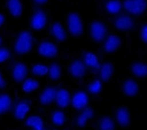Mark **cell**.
Listing matches in <instances>:
<instances>
[{"instance_id": "cell-1", "label": "cell", "mask_w": 147, "mask_h": 130, "mask_svg": "<svg viewBox=\"0 0 147 130\" xmlns=\"http://www.w3.org/2000/svg\"><path fill=\"white\" fill-rule=\"evenodd\" d=\"M34 45V39L31 32L23 30V31L19 32L17 35V39L13 44V51L17 55L24 56L32 50Z\"/></svg>"}, {"instance_id": "cell-2", "label": "cell", "mask_w": 147, "mask_h": 130, "mask_svg": "<svg viewBox=\"0 0 147 130\" xmlns=\"http://www.w3.org/2000/svg\"><path fill=\"white\" fill-rule=\"evenodd\" d=\"M66 24H67V31L73 37H80L84 31L83 20L79 13L73 12V13L68 14Z\"/></svg>"}, {"instance_id": "cell-3", "label": "cell", "mask_w": 147, "mask_h": 130, "mask_svg": "<svg viewBox=\"0 0 147 130\" xmlns=\"http://www.w3.org/2000/svg\"><path fill=\"white\" fill-rule=\"evenodd\" d=\"M122 8L131 16H141L147 7L146 0H123Z\"/></svg>"}, {"instance_id": "cell-4", "label": "cell", "mask_w": 147, "mask_h": 130, "mask_svg": "<svg viewBox=\"0 0 147 130\" xmlns=\"http://www.w3.org/2000/svg\"><path fill=\"white\" fill-rule=\"evenodd\" d=\"M108 29L106 24L102 21H93L89 26V35L95 43H102L106 39Z\"/></svg>"}, {"instance_id": "cell-5", "label": "cell", "mask_w": 147, "mask_h": 130, "mask_svg": "<svg viewBox=\"0 0 147 130\" xmlns=\"http://www.w3.org/2000/svg\"><path fill=\"white\" fill-rule=\"evenodd\" d=\"M68 74L71 78L76 80H81L86 77L88 74V69L84 65V63L82 61V59H74L71 63L68 65L67 68Z\"/></svg>"}, {"instance_id": "cell-6", "label": "cell", "mask_w": 147, "mask_h": 130, "mask_svg": "<svg viewBox=\"0 0 147 130\" xmlns=\"http://www.w3.org/2000/svg\"><path fill=\"white\" fill-rule=\"evenodd\" d=\"M59 49L56 44L50 41H44L40 42L37 46V53L42 57L45 59H55L58 55Z\"/></svg>"}, {"instance_id": "cell-7", "label": "cell", "mask_w": 147, "mask_h": 130, "mask_svg": "<svg viewBox=\"0 0 147 130\" xmlns=\"http://www.w3.org/2000/svg\"><path fill=\"white\" fill-rule=\"evenodd\" d=\"M114 27H115L118 31H121V32L131 31V30H133L135 28V21L131 16L122 14V15H119V16L115 19V21H114Z\"/></svg>"}, {"instance_id": "cell-8", "label": "cell", "mask_w": 147, "mask_h": 130, "mask_svg": "<svg viewBox=\"0 0 147 130\" xmlns=\"http://www.w3.org/2000/svg\"><path fill=\"white\" fill-rule=\"evenodd\" d=\"M28 67L24 63H16L11 67V76L16 83H22L28 77Z\"/></svg>"}, {"instance_id": "cell-9", "label": "cell", "mask_w": 147, "mask_h": 130, "mask_svg": "<svg viewBox=\"0 0 147 130\" xmlns=\"http://www.w3.org/2000/svg\"><path fill=\"white\" fill-rule=\"evenodd\" d=\"M122 45V40L120 37L117 35H109L106 37L104 40V44H102V50L105 51L106 53L111 54L119 50Z\"/></svg>"}, {"instance_id": "cell-10", "label": "cell", "mask_w": 147, "mask_h": 130, "mask_svg": "<svg viewBox=\"0 0 147 130\" xmlns=\"http://www.w3.org/2000/svg\"><path fill=\"white\" fill-rule=\"evenodd\" d=\"M71 104L76 110H82L89 105V96L84 91H77L71 96Z\"/></svg>"}, {"instance_id": "cell-11", "label": "cell", "mask_w": 147, "mask_h": 130, "mask_svg": "<svg viewBox=\"0 0 147 130\" xmlns=\"http://www.w3.org/2000/svg\"><path fill=\"white\" fill-rule=\"evenodd\" d=\"M48 24V16L45 12L42 11H35L32 14L30 18V26L32 29L40 31L42 30L47 26Z\"/></svg>"}, {"instance_id": "cell-12", "label": "cell", "mask_w": 147, "mask_h": 130, "mask_svg": "<svg viewBox=\"0 0 147 130\" xmlns=\"http://www.w3.org/2000/svg\"><path fill=\"white\" fill-rule=\"evenodd\" d=\"M56 92H57V88L53 85H49V86H46L45 88H42V92L38 95L40 103L44 106H48V105L53 104L55 102Z\"/></svg>"}, {"instance_id": "cell-13", "label": "cell", "mask_w": 147, "mask_h": 130, "mask_svg": "<svg viewBox=\"0 0 147 130\" xmlns=\"http://www.w3.org/2000/svg\"><path fill=\"white\" fill-rule=\"evenodd\" d=\"M114 71H115L114 65L112 63H110V61H106V63L100 65V69L97 70V72H98V79L104 83L110 82L114 75Z\"/></svg>"}, {"instance_id": "cell-14", "label": "cell", "mask_w": 147, "mask_h": 130, "mask_svg": "<svg viewBox=\"0 0 147 130\" xmlns=\"http://www.w3.org/2000/svg\"><path fill=\"white\" fill-rule=\"evenodd\" d=\"M139 90H140L139 83L137 82V80L131 79V78L125 79L122 82V85H121L122 94L124 96H126V97H129V98L136 97L139 94Z\"/></svg>"}, {"instance_id": "cell-15", "label": "cell", "mask_w": 147, "mask_h": 130, "mask_svg": "<svg viewBox=\"0 0 147 130\" xmlns=\"http://www.w3.org/2000/svg\"><path fill=\"white\" fill-rule=\"evenodd\" d=\"M115 120L116 123L122 128L127 127L131 124V117L129 108L125 106H120L115 110Z\"/></svg>"}, {"instance_id": "cell-16", "label": "cell", "mask_w": 147, "mask_h": 130, "mask_svg": "<svg viewBox=\"0 0 147 130\" xmlns=\"http://www.w3.org/2000/svg\"><path fill=\"white\" fill-rule=\"evenodd\" d=\"M71 93L66 88H57L55 97V104L60 109H64L71 105Z\"/></svg>"}, {"instance_id": "cell-17", "label": "cell", "mask_w": 147, "mask_h": 130, "mask_svg": "<svg viewBox=\"0 0 147 130\" xmlns=\"http://www.w3.org/2000/svg\"><path fill=\"white\" fill-rule=\"evenodd\" d=\"M80 112H81L77 116L75 124H76L77 128H84L87 125V123L94 118V110L91 107L87 106Z\"/></svg>"}, {"instance_id": "cell-18", "label": "cell", "mask_w": 147, "mask_h": 130, "mask_svg": "<svg viewBox=\"0 0 147 130\" xmlns=\"http://www.w3.org/2000/svg\"><path fill=\"white\" fill-rule=\"evenodd\" d=\"M50 33L57 42H64L67 39V32L60 22H53L51 24Z\"/></svg>"}, {"instance_id": "cell-19", "label": "cell", "mask_w": 147, "mask_h": 130, "mask_svg": "<svg viewBox=\"0 0 147 130\" xmlns=\"http://www.w3.org/2000/svg\"><path fill=\"white\" fill-rule=\"evenodd\" d=\"M30 109H31V106L27 101H20L16 104V106L13 108V117L18 121H23L26 119Z\"/></svg>"}, {"instance_id": "cell-20", "label": "cell", "mask_w": 147, "mask_h": 130, "mask_svg": "<svg viewBox=\"0 0 147 130\" xmlns=\"http://www.w3.org/2000/svg\"><path fill=\"white\" fill-rule=\"evenodd\" d=\"M82 61L84 63L86 68L91 71H97L100 69V63L98 56L93 52H85L82 56Z\"/></svg>"}, {"instance_id": "cell-21", "label": "cell", "mask_w": 147, "mask_h": 130, "mask_svg": "<svg viewBox=\"0 0 147 130\" xmlns=\"http://www.w3.org/2000/svg\"><path fill=\"white\" fill-rule=\"evenodd\" d=\"M131 72L138 79H144L147 77V65L143 61H135L131 66Z\"/></svg>"}, {"instance_id": "cell-22", "label": "cell", "mask_w": 147, "mask_h": 130, "mask_svg": "<svg viewBox=\"0 0 147 130\" xmlns=\"http://www.w3.org/2000/svg\"><path fill=\"white\" fill-rule=\"evenodd\" d=\"M13 108V98L7 93L0 94V117L8 114Z\"/></svg>"}, {"instance_id": "cell-23", "label": "cell", "mask_w": 147, "mask_h": 130, "mask_svg": "<svg viewBox=\"0 0 147 130\" xmlns=\"http://www.w3.org/2000/svg\"><path fill=\"white\" fill-rule=\"evenodd\" d=\"M8 13L11 17L18 18L21 17L23 14V4L21 0H7L6 1Z\"/></svg>"}, {"instance_id": "cell-24", "label": "cell", "mask_w": 147, "mask_h": 130, "mask_svg": "<svg viewBox=\"0 0 147 130\" xmlns=\"http://www.w3.org/2000/svg\"><path fill=\"white\" fill-rule=\"evenodd\" d=\"M96 127L98 130H115V121L109 116H104L98 119L96 123Z\"/></svg>"}, {"instance_id": "cell-25", "label": "cell", "mask_w": 147, "mask_h": 130, "mask_svg": "<svg viewBox=\"0 0 147 130\" xmlns=\"http://www.w3.org/2000/svg\"><path fill=\"white\" fill-rule=\"evenodd\" d=\"M40 88V81L32 77H27L22 82V91L26 94H31Z\"/></svg>"}, {"instance_id": "cell-26", "label": "cell", "mask_w": 147, "mask_h": 130, "mask_svg": "<svg viewBox=\"0 0 147 130\" xmlns=\"http://www.w3.org/2000/svg\"><path fill=\"white\" fill-rule=\"evenodd\" d=\"M25 124L31 130H40L45 127V122L40 116H30L26 119Z\"/></svg>"}, {"instance_id": "cell-27", "label": "cell", "mask_w": 147, "mask_h": 130, "mask_svg": "<svg viewBox=\"0 0 147 130\" xmlns=\"http://www.w3.org/2000/svg\"><path fill=\"white\" fill-rule=\"evenodd\" d=\"M105 10L110 15H118L122 10V3L120 0H107L105 3Z\"/></svg>"}, {"instance_id": "cell-28", "label": "cell", "mask_w": 147, "mask_h": 130, "mask_svg": "<svg viewBox=\"0 0 147 130\" xmlns=\"http://www.w3.org/2000/svg\"><path fill=\"white\" fill-rule=\"evenodd\" d=\"M48 75L52 81H58L62 75V68L58 63H53L48 67Z\"/></svg>"}, {"instance_id": "cell-29", "label": "cell", "mask_w": 147, "mask_h": 130, "mask_svg": "<svg viewBox=\"0 0 147 130\" xmlns=\"http://www.w3.org/2000/svg\"><path fill=\"white\" fill-rule=\"evenodd\" d=\"M66 122V116L65 114L60 110V109H57V110H54L51 114V123H52L54 126L56 127H61L65 124Z\"/></svg>"}, {"instance_id": "cell-30", "label": "cell", "mask_w": 147, "mask_h": 130, "mask_svg": "<svg viewBox=\"0 0 147 130\" xmlns=\"http://www.w3.org/2000/svg\"><path fill=\"white\" fill-rule=\"evenodd\" d=\"M102 90V82L98 78L93 79L87 86V92L91 95H98Z\"/></svg>"}, {"instance_id": "cell-31", "label": "cell", "mask_w": 147, "mask_h": 130, "mask_svg": "<svg viewBox=\"0 0 147 130\" xmlns=\"http://www.w3.org/2000/svg\"><path fill=\"white\" fill-rule=\"evenodd\" d=\"M31 73L35 77H42L48 74V66H45L42 64H36L32 66Z\"/></svg>"}, {"instance_id": "cell-32", "label": "cell", "mask_w": 147, "mask_h": 130, "mask_svg": "<svg viewBox=\"0 0 147 130\" xmlns=\"http://www.w3.org/2000/svg\"><path fill=\"white\" fill-rule=\"evenodd\" d=\"M11 57V50L6 47H0V64H3Z\"/></svg>"}, {"instance_id": "cell-33", "label": "cell", "mask_w": 147, "mask_h": 130, "mask_svg": "<svg viewBox=\"0 0 147 130\" xmlns=\"http://www.w3.org/2000/svg\"><path fill=\"white\" fill-rule=\"evenodd\" d=\"M139 35L141 41L144 44H147V24H142L141 27H140V31H139Z\"/></svg>"}, {"instance_id": "cell-34", "label": "cell", "mask_w": 147, "mask_h": 130, "mask_svg": "<svg viewBox=\"0 0 147 130\" xmlns=\"http://www.w3.org/2000/svg\"><path fill=\"white\" fill-rule=\"evenodd\" d=\"M6 86H7V81H6V79L3 77L2 72L0 71V90H4Z\"/></svg>"}, {"instance_id": "cell-35", "label": "cell", "mask_w": 147, "mask_h": 130, "mask_svg": "<svg viewBox=\"0 0 147 130\" xmlns=\"http://www.w3.org/2000/svg\"><path fill=\"white\" fill-rule=\"evenodd\" d=\"M49 0H33V2L35 4H40V5H42V4H46Z\"/></svg>"}, {"instance_id": "cell-36", "label": "cell", "mask_w": 147, "mask_h": 130, "mask_svg": "<svg viewBox=\"0 0 147 130\" xmlns=\"http://www.w3.org/2000/svg\"><path fill=\"white\" fill-rule=\"evenodd\" d=\"M3 24H4V16H3L2 14L0 13V27L2 26Z\"/></svg>"}, {"instance_id": "cell-37", "label": "cell", "mask_w": 147, "mask_h": 130, "mask_svg": "<svg viewBox=\"0 0 147 130\" xmlns=\"http://www.w3.org/2000/svg\"><path fill=\"white\" fill-rule=\"evenodd\" d=\"M1 45H2V37H0V47H1Z\"/></svg>"}, {"instance_id": "cell-38", "label": "cell", "mask_w": 147, "mask_h": 130, "mask_svg": "<svg viewBox=\"0 0 147 130\" xmlns=\"http://www.w3.org/2000/svg\"><path fill=\"white\" fill-rule=\"evenodd\" d=\"M40 130H50V129H49V128H46V127H44V128H42V129H40Z\"/></svg>"}, {"instance_id": "cell-39", "label": "cell", "mask_w": 147, "mask_h": 130, "mask_svg": "<svg viewBox=\"0 0 147 130\" xmlns=\"http://www.w3.org/2000/svg\"><path fill=\"white\" fill-rule=\"evenodd\" d=\"M66 130H69V129H66Z\"/></svg>"}]
</instances>
